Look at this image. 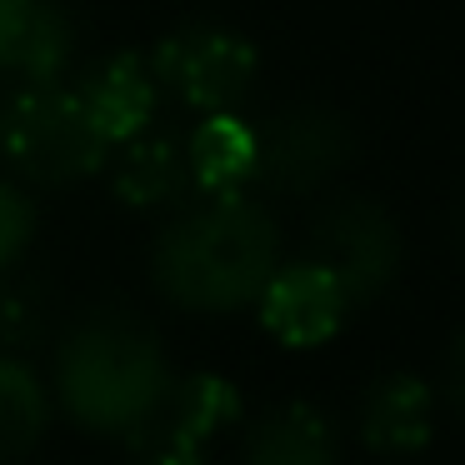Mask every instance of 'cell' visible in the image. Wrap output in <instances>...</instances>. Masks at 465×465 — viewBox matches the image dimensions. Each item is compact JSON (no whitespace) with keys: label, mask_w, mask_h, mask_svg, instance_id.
Wrapping results in <instances>:
<instances>
[{"label":"cell","mask_w":465,"mask_h":465,"mask_svg":"<svg viewBox=\"0 0 465 465\" xmlns=\"http://www.w3.org/2000/svg\"><path fill=\"white\" fill-rule=\"evenodd\" d=\"M281 265L275 221L245 195H211L175 215L155 241L151 275L165 301L185 311H241Z\"/></svg>","instance_id":"obj_1"},{"label":"cell","mask_w":465,"mask_h":465,"mask_svg":"<svg viewBox=\"0 0 465 465\" xmlns=\"http://www.w3.org/2000/svg\"><path fill=\"white\" fill-rule=\"evenodd\" d=\"M171 385L161 335L125 311H95L61 341L55 391L75 425L101 435H131L145 425Z\"/></svg>","instance_id":"obj_2"},{"label":"cell","mask_w":465,"mask_h":465,"mask_svg":"<svg viewBox=\"0 0 465 465\" xmlns=\"http://www.w3.org/2000/svg\"><path fill=\"white\" fill-rule=\"evenodd\" d=\"M0 155L35 185H71L105 171L111 141L91 121L81 91L45 81L0 105Z\"/></svg>","instance_id":"obj_3"},{"label":"cell","mask_w":465,"mask_h":465,"mask_svg":"<svg viewBox=\"0 0 465 465\" xmlns=\"http://www.w3.org/2000/svg\"><path fill=\"white\" fill-rule=\"evenodd\" d=\"M261 55L245 35L225 31V25H185V31L165 35L151 55L155 85H171L185 105L195 111H235L241 95L251 91Z\"/></svg>","instance_id":"obj_4"},{"label":"cell","mask_w":465,"mask_h":465,"mask_svg":"<svg viewBox=\"0 0 465 465\" xmlns=\"http://www.w3.org/2000/svg\"><path fill=\"white\" fill-rule=\"evenodd\" d=\"M311 261H321L341 281L351 305H365L401 271V235H395L391 215L381 205L335 201L311 225Z\"/></svg>","instance_id":"obj_5"},{"label":"cell","mask_w":465,"mask_h":465,"mask_svg":"<svg viewBox=\"0 0 465 465\" xmlns=\"http://www.w3.org/2000/svg\"><path fill=\"white\" fill-rule=\"evenodd\" d=\"M351 161V131L321 105L281 111L255 131V181L281 195H305Z\"/></svg>","instance_id":"obj_6"},{"label":"cell","mask_w":465,"mask_h":465,"mask_svg":"<svg viewBox=\"0 0 465 465\" xmlns=\"http://www.w3.org/2000/svg\"><path fill=\"white\" fill-rule=\"evenodd\" d=\"M261 305V325L291 351H311V345H325L341 321L351 315V301H345L341 281L325 271L321 261H295V265H275L271 281L255 295Z\"/></svg>","instance_id":"obj_7"},{"label":"cell","mask_w":465,"mask_h":465,"mask_svg":"<svg viewBox=\"0 0 465 465\" xmlns=\"http://www.w3.org/2000/svg\"><path fill=\"white\" fill-rule=\"evenodd\" d=\"M435 430V395L415 375H381L365 395L361 435L375 455H415L430 445Z\"/></svg>","instance_id":"obj_8"},{"label":"cell","mask_w":465,"mask_h":465,"mask_svg":"<svg viewBox=\"0 0 465 465\" xmlns=\"http://www.w3.org/2000/svg\"><path fill=\"white\" fill-rule=\"evenodd\" d=\"M81 101L91 111V121L101 125V135L111 145L131 141V135L151 131L155 121V75L141 55H111L105 65H95L81 85Z\"/></svg>","instance_id":"obj_9"},{"label":"cell","mask_w":465,"mask_h":465,"mask_svg":"<svg viewBox=\"0 0 465 465\" xmlns=\"http://www.w3.org/2000/svg\"><path fill=\"white\" fill-rule=\"evenodd\" d=\"M245 465H335V430L311 401L271 405L245 435Z\"/></svg>","instance_id":"obj_10"},{"label":"cell","mask_w":465,"mask_h":465,"mask_svg":"<svg viewBox=\"0 0 465 465\" xmlns=\"http://www.w3.org/2000/svg\"><path fill=\"white\" fill-rule=\"evenodd\" d=\"M191 185L211 195H241V185L255 181V131L235 111H211L205 125L185 145Z\"/></svg>","instance_id":"obj_11"},{"label":"cell","mask_w":465,"mask_h":465,"mask_svg":"<svg viewBox=\"0 0 465 465\" xmlns=\"http://www.w3.org/2000/svg\"><path fill=\"white\" fill-rule=\"evenodd\" d=\"M111 185L131 211H161V205L181 201V191L191 185L185 151L171 135H131V141H121V155L111 165Z\"/></svg>","instance_id":"obj_12"},{"label":"cell","mask_w":465,"mask_h":465,"mask_svg":"<svg viewBox=\"0 0 465 465\" xmlns=\"http://www.w3.org/2000/svg\"><path fill=\"white\" fill-rule=\"evenodd\" d=\"M71 51H75L71 15L51 0H35L31 15L15 25V35L0 45V75H15L21 85L61 81V71L71 65Z\"/></svg>","instance_id":"obj_13"},{"label":"cell","mask_w":465,"mask_h":465,"mask_svg":"<svg viewBox=\"0 0 465 465\" xmlns=\"http://www.w3.org/2000/svg\"><path fill=\"white\" fill-rule=\"evenodd\" d=\"M235 411H241V391L231 381H221V375H185V381L165 385L151 420L171 425V430L191 435V440H205L221 425H231Z\"/></svg>","instance_id":"obj_14"},{"label":"cell","mask_w":465,"mask_h":465,"mask_svg":"<svg viewBox=\"0 0 465 465\" xmlns=\"http://www.w3.org/2000/svg\"><path fill=\"white\" fill-rule=\"evenodd\" d=\"M45 415H51V405H45L41 381L21 361L0 355V465L21 460L41 440Z\"/></svg>","instance_id":"obj_15"},{"label":"cell","mask_w":465,"mask_h":465,"mask_svg":"<svg viewBox=\"0 0 465 465\" xmlns=\"http://www.w3.org/2000/svg\"><path fill=\"white\" fill-rule=\"evenodd\" d=\"M51 331V291L35 275L0 265V351H31Z\"/></svg>","instance_id":"obj_16"},{"label":"cell","mask_w":465,"mask_h":465,"mask_svg":"<svg viewBox=\"0 0 465 465\" xmlns=\"http://www.w3.org/2000/svg\"><path fill=\"white\" fill-rule=\"evenodd\" d=\"M131 445H135V465H205L201 440L171 430V425H155V420L135 425Z\"/></svg>","instance_id":"obj_17"},{"label":"cell","mask_w":465,"mask_h":465,"mask_svg":"<svg viewBox=\"0 0 465 465\" xmlns=\"http://www.w3.org/2000/svg\"><path fill=\"white\" fill-rule=\"evenodd\" d=\"M31 235H35V205L11 181H0V265H15V255L31 245Z\"/></svg>","instance_id":"obj_18"},{"label":"cell","mask_w":465,"mask_h":465,"mask_svg":"<svg viewBox=\"0 0 465 465\" xmlns=\"http://www.w3.org/2000/svg\"><path fill=\"white\" fill-rule=\"evenodd\" d=\"M31 5H35V0H0V45L11 41L15 25H21L25 15H31Z\"/></svg>","instance_id":"obj_19"},{"label":"cell","mask_w":465,"mask_h":465,"mask_svg":"<svg viewBox=\"0 0 465 465\" xmlns=\"http://www.w3.org/2000/svg\"><path fill=\"white\" fill-rule=\"evenodd\" d=\"M450 391H455V405L465 411V331H460V341H455V351H450Z\"/></svg>","instance_id":"obj_20"},{"label":"cell","mask_w":465,"mask_h":465,"mask_svg":"<svg viewBox=\"0 0 465 465\" xmlns=\"http://www.w3.org/2000/svg\"><path fill=\"white\" fill-rule=\"evenodd\" d=\"M455 241H460V251H465V201H460V211H455Z\"/></svg>","instance_id":"obj_21"}]
</instances>
